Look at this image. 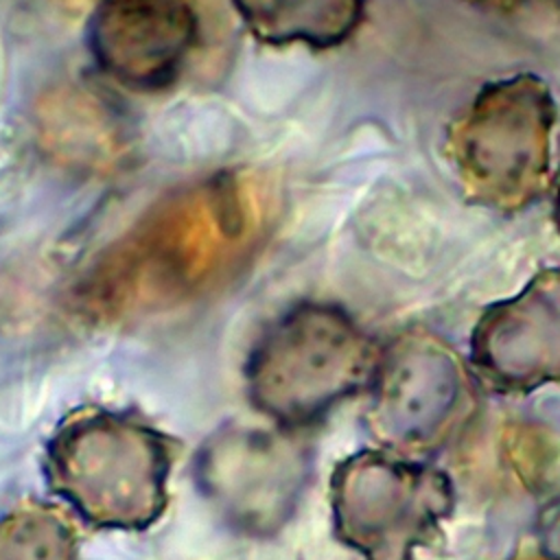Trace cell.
<instances>
[{"label":"cell","instance_id":"cell-1","mask_svg":"<svg viewBox=\"0 0 560 560\" xmlns=\"http://www.w3.org/2000/svg\"><path fill=\"white\" fill-rule=\"evenodd\" d=\"M249 219L225 179L173 195L118 243L90 282V302L120 315L182 300L212 282L245 247Z\"/></svg>","mask_w":560,"mask_h":560},{"label":"cell","instance_id":"cell-2","mask_svg":"<svg viewBox=\"0 0 560 560\" xmlns=\"http://www.w3.org/2000/svg\"><path fill=\"white\" fill-rule=\"evenodd\" d=\"M378 352L341 306L300 302L252 346L247 392L256 409L282 427H304L370 385Z\"/></svg>","mask_w":560,"mask_h":560},{"label":"cell","instance_id":"cell-3","mask_svg":"<svg viewBox=\"0 0 560 560\" xmlns=\"http://www.w3.org/2000/svg\"><path fill=\"white\" fill-rule=\"evenodd\" d=\"M44 468L50 488L98 527L142 529L166 508L168 446L122 413L90 409L68 418L46 446Z\"/></svg>","mask_w":560,"mask_h":560},{"label":"cell","instance_id":"cell-4","mask_svg":"<svg viewBox=\"0 0 560 560\" xmlns=\"http://www.w3.org/2000/svg\"><path fill=\"white\" fill-rule=\"evenodd\" d=\"M556 116V101L536 74L486 83L446 136L466 197L499 212L534 203L547 186Z\"/></svg>","mask_w":560,"mask_h":560},{"label":"cell","instance_id":"cell-5","mask_svg":"<svg viewBox=\"0 0 560 560\" xmlns=\"http://www.w3.org/2000/svg\"><path fill=\"white\" fill-rule=\"evenodd\" d=\"M330 505L339 540L363 560H413L451 516L455 488L442 468L361 451L335 468Z\"/></svg>","mask_w":560,"mask_h":560},{"label":"cell","instance_id":"cell-6","mask_svg":"<svg viewBox=\"0 0 560 560\" xmlns=\"http://www.w3.org/2000/svg\"><path fill=\"white\" fill-rule=\"evenodd\" d=\"M368 387V427L398 455L442 448L468 424L477 402L462 359L427 330L392 339L378 352Z\"/></svg>","mask_w":560,"mask_h":560},{"label":"cell","instance_id":"cell-7","mask_svg":"<svg viewBox=\"0 0 560 560\" xmlns=\"http://www.w3.org/2000/svg\"><path fill=\"white\" fill-rule=\"evenodd\" d=\"M197 486L238 532L269 536L298 508L308 455L287 433L228 424L206 440L195 462Z\"/></svg>","mask_w":560,"mask_h":560},{"label":"cell","instance_id":"cell-8","mask_svg":"<svg viewBox=\"0 0 560 560\" xmlns=\"http://www.w3.org/2000/svg\"><path fill=\"white\" fill-rule=\"evenodd\" d=\"M470 363L501 394L560 383V269L538 271L516 295L479 315L470 332Z\"/></svg>","mask_w":560,"mask_h":560},{"label":"cell","instance_id":"cell-9","mask_svg":"<svg viewBox=\"0 0 560 560\" xmlns=\"http://www.w3.org/2000/svg\"><path fill=\"white\" fill-rule=\"evenodd\" d=\"M199 37L188 0H101L88 24L96 66L140 92L171 85Z\"/></svg>","mask_w":560,"mask_h":560},{"label":"cell","instance_id":"cell-10","mask_svg":"<svg viewBox=\"0 0 560 560\" xmlns=\"http://www.w3.org/2000/svg\"><path fill=\"white\" fill-rule=\"evenodd\" d=\"M247 31L262 44H304L317 50L350 39L365 15V0H232Z\"/></svg>","mask_w":560,"mask_h":560},{"label":"cell","instance_id":"cell-11","mask_svg":"<svg viewBox=\"0 0 560 560\" xmlns=\"http://www.w3.org/2000/svg\"><path fill=\"white\" fill-rule=\"evenodd\" d=\"M0 560H74V536L46 508H20L0 518Z\"/></svg>","mask_w":560,"mask_h":560},{"label":"cell","instance_id":"cell-12","mask_svg":"<svg viewBox=\"0 0 560 560\" xmlns=\"http://www.w3.org/2000/svg\"><path fill=\"white\" fill-rule=\"evenodd\" d=\"M477 7H483V9H492V11H512V9H521L534 0H468Z\"/></svg>","mask_w":560,"mask_h":560},{"label":"cell","instance_id":"cell-13","mask_svg":"<svg viewBox=\"0 0 560 560\" xmlns=\"http://www.w3.org/2000/svg\"><path fill=\"white\" fill-rule=\"evenodd\" d=\"M514 560H560V558L547 556V553H523V556H518Z\"/></svg>","mask_w":560,"mask_h":560},{"label":"cell","instance_id":"cell-14","mask_svg":"<svg viewBox=\"0 0 560 560\" xmlns=\"http://www.w3.org/2000/svg\"><path fill=\"white\" fill-rule=\"evenodd\" d=\"M556 225L560 230V173H558V192H556Z\"/></svg>","mask_w":560,"mask_h":560}]
</instances>
